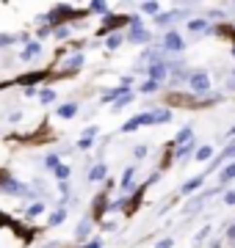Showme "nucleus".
<instances>
[{
  "label": "nucleus",
  "instance_id": "f257e3e1",
  "mask_svg": "<svg viewBox=\"0 0 235 248\" xmlns=\"http://www.w3.org/2000/svg\"><path fill=\"white\" fill-rule=\"evenodd\" d=\"M188 86L194 94H205V91H210V78H208V72H194L188 78Z\"/></svg>",
  "mask_w": 235,
  "mask_h": 248
},
{
  "label": "nucleus",
  "instance_id": "f03ea898",
  "mask_svg": "<svg viewBox=\"0 0 235 248\" xmlns=\"http://www.w3.org/2000/svg\"><path fill=\"white\" fill-rule=\"evenodd\" d=\"M141 124H155L152 113H141V116H133V119H130V122H127L125 127H122V133H136V130H138V127H141Z\"/></svg>",
  "mask_w": 235,
  "mask_h": 248
},
{
  "label": "nucleus",
  "instance_id": "7ed1b4c3",
  "mask_svg": "<svg viewBox=\"0 0 235 248\" xmlns=\"http://www.w3.org/2000/svg\"><path fill=\"white\" fill-rule=\"evenodd\" d=\"M163 47L177 53V50H183V47H185V42H183L180 33H166V39H163Z\"/></svg>",
  "mask_w": 235,
  "mask_h": 248
},
{
  "label": "nucleus",
  "instance_id": "20e7f679",
  "mask_svg": "<svg viewBox=\"0 0 235 248\" xmlns=\"http://www.w3.org/2000/svg\"><path fill=\"white\" fill-rule=\"evenodd\" d=\"M166 72H169V63L155 61L152 66H150V80H161V78H166Z\"/></svg>",
  "mask_w": 235,
  "mask_h": 248
},
{
  "label": "nucleus",
  "instance_id": "39448f33",
  "mask_svg": "<svg viewBox=\"0 0 235 248\" xmlns=\"http://www.w3.org/2000/svg\"><path fill=\"white\" fill-rule=\"evenodd\" d=\"M55 113L61 116V119H72V116L78 113V105H75V102H67V105L55 108Z\"/></svg>",
  "mask_w": 235,
  "mask_h": 248
},
{
  "label": "nucleus",
  "instance_id": "423d86ee",
  "mask_svg": "<svg viewBox=\"0 0 235 248\" xmlns=\"http://www.w3.org/2000/svg\"><path fill=\"white\" fill-rule=\"evenodd\" d=\"M105 174H108L105 163H97V166H94V169L89 171V179H91V182H100V179H105Z\"/></svg>",
  "mask_w": 235,
  "mask_h": 248
},
{
  "label": "nucleus",
  "instance_id": "0eeeda50",
  "mask_svg": "<svg viewBox=\"0 0 235 248\" xmlns=\"http://www.w3.org/2000/svg\"><path fill=\"white\" fill-rule=\"evenodd\" d=\"M233 179H235V163H230V166H224V169H221L218 182H221V185H227V182H233Z\"/></svg>",
  "mask_w": 235,
  "mask_h": 248
},
{
  "label": "nucleus",
  "instance_id": "6e6552de",
  "mask_svg": "<svg viewBox=\"0 0 235 248\" xmlns=\"http://www.w3.org/2000/svg\"><path fill=\"white\" fill-rule=\"evenodd\" d=\"M133 17H108V22L102 25V31L100 33H105V31H111V28H119V25H125V22H130Z\"/></svg>",
  "mask_w": 235,
  "mask_h": 248
},
{
  "label": "nucleus",
  "instance_id": "1a4fd4ad",
  "mask_svg": "<svg viewBox=\"0 0 235 248\" xmlns=\"http://www.w3.org/2000/svg\"><path fill=\"white\" fill-rule=\"evenodd\" d=\"M210 157H213V146H199L194 155V160H199V163H208Z\"/></svg>",
  "mask_w": 235,
  "mask_h": 248
},
{
  "label": "nucleus",
  "instance_id": "9d476101",
  "mask_svg": "<svg viewBox=\"0 0 235 248\" xmlns=\"http://www.w3.org/2000/svg\"><path fill=\"white\" fill-rule=\"evenodd\" d=\"M39 53H42V45H39V42H31V45L22 50V58L28 61V58H34V55H39Z\"/></svg>",
  "mask_w": 235,
  "mask_h": 248
},
{
  "label": "nucleus",
  "instance_id": "9b49d317",
  "mask_svg": "<svg viewBox=\"0 0 235 248\" xmlns=\"http://www.w3.org/2000/svg\"><path fill=\"white\" fill-rule=\"evenodd\" d=\"M64 221H67V210L61 207V210H55V213L50 215V221L47 223H50V226H58V223H64Z\"/></svg>",
  "mask_w": 235,
  "mask_h": 248
},
{
  "label": "nucleus",
  "instance_id": "f8f14e48",
  "mask_svg": "<svg viewBox=\"0 0 235 248\" xmlns=\"http://www.w3.org/2000/svg\"><path fill=\"white\" fill-rule=\"evenodd\" d=\"M202 179H205V174H202V177H194V179H188V182L183 185V193H191V190H197V187L202 185Z\"/></svg>",
  "mask_w": 235,
  "mask_h": 248
},
{
  "label": "nucleus",
  "instance_id": "ddd939ff",
  "mask_svg": "<svg viewBox=\"0 0 235 248\" xmlns=\"http://www.w3.org/2000/svg\"><path fill=\"white\" fill-rule=\"evenodd\" d=\"M133 177H136V169H127L125 174H122V190H127V187L133 185Z\"/></svg>",
  "mask_w": 235,
  "mask_h": 248
},
{
  "label": "nucleus",
  "instance_id": "4468645a",
  "mask_svg": "<svg viewBox=\"0 0 235 248\" xmlns=\"http://www.w3.org/2000/svg\"><path fill=\"white\" fill-rule=\"evenodd\" d=\"M42 213H45V204L42 202H36V204L28 207V218H36V215H42Z\"/></svg>",
  "mask_w": 235,
  "mask_h": 248
},
{
  "label": "nucleus",
  "instance_id": "2eb2a0df",
  "mask_svg": "<svg viewBox=\"0 0 235 248\" xmlns=\"http://www.w3.org/2000/svg\"><path fill=\"white\" fill-rule=\"evenodd\" d=\"M191 127H185V130H180V133H177V146H183V143H188L191 141Z\"/></svg>",
  "mask_w": 235,
  "mask_h": 248
},
{
  "label": "nucleus",
  "instance_id": "dca6fc26",
  "mask_svg": "<svg viewBox=\"0 0 235 248\" xmlns=\"http://www.w3.org/2000/svg\"><path fill=\"white\" fill-rule=\"evenodd\" d=\"M188 152H194V141H188V143H183L180 149L174 152V157L180 160V157H185V155H188Z\"/></svg>",
  "mask_w": 235,
  "mask_h": 248
},
{
  "label": "nucleus",
  "instance_id": "f3484780",
  "mask_svg": "<svg viewBox=\"0 0 235 248\" xmlns=\"http://www.w3.org/2000/svg\"><path fill=\"white\" fill-rule=\"evenodd\" d=\"M81 66H83V55H72L67 61V69H81Z\"/></svg>",
  "mask_w": 235,
  "mask_h": 248
},
{
  "label": "nucleus",
  "instance_id": "a211bd4d",
  "mask_svg": "<svg viewBox=\"0 0 235 248\" xmlns=\"http://www.w3.org/2000/svg\"><path fill=\"white\" fill-rule=\"evenodd\" d=\"M42 78H45V72H34V75H25V78H19V83H39Z\"/></svg>",
  "mask_w": 235,
  "mask_h": 248
},
{
  "label": "nucleus",
  "instance_id": "6ab92c4d",
  "mask_svg": "<svg viewBox=\"0 0 235 248\" xmlns=\"http://www.w3.org/2000/svg\"><path fill=\"white\" fill-rule=\"evenodd\" d=\"M152 119H155V124H158V122H169V119H172V113H169V110H155Z\"/></svg>",
  "mask_w": 235,
  "mask_h": 248
},
{
  "label": "nucleus",
  "instance_id": "aec40b11",
  "mask_svg": "<svg viewBox=\"0 0 235 248\" xmlns=\"http://www.w3.org/2000/svg\"><path fill=\"white\" fill-rule=\"evenodd\" d=\"M94 213H97V218L105 213V196H97V202H94Z\"/></svg>",
  "mask_w": 235,
  "mask_h": 248
},
{
  "label": "nucleus",
  "instance_id": "412c9836",
  "mask_svg": "<svg viewBox=\"0 0 235 248\" xmlns=\"http://www.w3.org/2000/svg\"><path fill=\"white\" fill-rule=\"evenodd\" d=\"M53 174H55V179H61V182H64V179H69V169H67V166H58Z\"/></svg>",
  "mask_w": 235,
  "mask_h": 248
},
{
  "label": "nucleus",
  "instance_id": "4be33fe9",
  "mask_svg": "<svg viewBox=\"0 0 235 248\" xmlns=\"http://www.w3.org/2000/svg\"><path fill=\"white\" fill-rule=\"evenodd\" d=\"M141 91H144V94H152V91H158V80H147L144 86H141Z\"/></svg>",
  "mask_w": 235,
  "mask_h": 248
},
{
  "label": "nucleus",
  "instance_id": "5701e85b",
  "mask_svg": "<svg viewBox=\"0 0 235 248\" xmlns=\"http://www.w3.org/2000/svg\"><path fill=\"white\" fill-rule=\"evenodd\" d=\"M105 45H108V47H111V50H117V47H119V45H122V36H119V33H114V36H108V42H105Z\"/></svg>",
  "mask_w": 235,
  "mask_h": 248
},
{
  "label": "nucleus",
  "instance_id": "b1692460",
  "mask_svg": "<svg viewBox=\"0 0 235 248\" xmlns=\"http://www.w3.org/2000/svg\"><path fill=\"white\" fill-rule=\"evenodd\" d=\"M127 102H130V94H125V97H119L117 102H114V110H122V108H125Z\"/></svg>",
  "mask_w": 235,
  "mask_h": 248
},
{
  "label": "nucleus",
  "instance_id": "393cba45",
  "mask_svg": "<svg viewBox=\"0 0 235 248\" xmlns=\"http://www.w3.org/2000/svg\"><path fill=\"white\" fill-rule=\"evenodd\" d=\"M147 152H150V149H147L144 143H141V146H136V149H133V155H136V160H144V157H147Z\"/></svg>",
  "mask_w": 235,
  "mask_h": 248
},
{
  "label": "nucleus",
  "instance_id": "a878e982",
  "mask_svg": "<svg viewBox=\"0 0 235 248\" xmlns=\"http://www.w3.org/2000/svg\"><path fill=\"white\" fill-rule=\"evenodd\" d=\"M174 17H177V14H161V17L155 19V22H158V25H169V22H172Z\"/></svg>",
  "mask_w": 235,
  "mask_h": 248
},
{
  "label": "nucleus",
  "instance_id": "bb28decb",
  "mask_svg": "<svg viewBox=\"0 0 235 248\" xmlns=\"http://www.w3.org/2000/svg\"><path fill=\"white\" fill-rule=\"evenodd\" d=\"M205 25H208L205 19H194V22H188V28H191V31H205Z\"/></svg>",
  "mask_w": 235,
  "mask_h": 248
},
{
  "label": "nucleus",
  "instance_id": "cd10ccee",
  "mask_svg": "<svg viewBox=\"0 0 235 248\" xmlns=\"http://www.w3.org/2000/svg\"><path fill=\"white\" fill-rule=\"evenodd\" d=\"M89 226H91V223H89V221H83V223H81V226H78V237H81V240H83V237H86V234H89Z\"/></svg>",
  "mask_w": 235,
  "mask_h": 248
},
{
  "label": "nucleus",
  "instance_id": "c85d7f7f",
  "mask_svg": "<svg viewBox=\"0 0 235 248\" xmlns=\"http://www.w3.org/2000/svg\"><path fill=\"white\" fill-rule=\"evenodd\" d=\"M208 234H210V229H208V226H205L202 232H197V237H194V246H199V243H202V240L208 237Z\"/></svg>",
  "mask_w": 235,
  "mask_h": 248
},
{
  "label": "nucleus",
  "instance_id": "c756f323",
  "mask_svg": "<svg viewBox=\"0 0 235 248\" xmlns=\"http://www.w3.org/2000/svg\"><path fill=\"white\" fill-rule=\"evenodd\" d=\"M141 11H147V14H158V3H144Z\"/></svg>",
  "mask_w": 235,
  "mask_h": 248
},
{
  "label": "nucleus",
  "instance_id": "7c9ffc66",
  "mask_svg": "<svg viewBox=\"0 0 235 248\" xmlns=\"http://www.w3.org/2000/svg\"><path fill=\"white\" fill-rule=\"evenodd\" d=\"M11 42H14V36H9V33H0V47L11 45Z\"/></svg>",
  "mask_w": 235,
  "mask_h": 248
},
{
  "label": "nucleus",
  "instance_id": "2f4dec72",
  "mask_svg": "<svg viewBox=\"0 0 235 248\" xmlns=\"http://www.w3.org/2000/svg\"><path fill=\"white\" fill-rule=\"evenodd\" d=\"M233 157H235V143H230L224 149V160H233Z\"/></svg>",
  "mask_w": 235,
  "mask_h": 248
},
{
  "label": "nucleus",
  "instance_id": "473e14b6",
  "mask_svg": "<svg viewBox=\"0 0 235 248\" xmlns=\"http://www.w3.org/2000/svg\"><path fill=\"white\" fill-rule=\"evenodd\" d=\"M47 166H53V171H55L61 163H58V157H55V155H47Z\"/></svg>",
  "mask_w": 235,
  "mask_h": 248
},
{
  "label": "nucleus",
  "instance_id": "72a5a7b5",
  "mask_svg": "<svg viewBox=\"0 0 235 248\" xmlns=\"http://www.w3.org/2000/svg\"><path fill=\"white\" fill-rule=\"evenodd\" d=\"M172 246H174V240H172V237H166V240H161V243H158L155 248H172Z\"/></svg>",
  "mask_w": 235,
  "mask_h": 248
},
{
  "label": "nucleus",
  "instance_id": "f704fd0d",
  "mask_svg": "<svg viewBox=\"0 0 235 248\" xmlns=\"http://www.w3.org/2000/svg\"><path fill=\"white\" fill-rule=\"evenodd\" d=\"M53 99H55L53 91H42V102H53Z\"/></svg>",
  "mask_w": 235,
  "mask_h": 248
},
{
  "label": "nucleus",
  "instance_id": "c9c22d12",
  "mask_svg": "<svg viewBox=\"0 0 235 248\" xmlns=\"http://www.w3.org/2000/svg\"><path fill=\"white\" fill-rule=\"evenodd\" d=\"M224 204H235V190H230V193H224Z\"/></svg>",
  "mask_w": 235,
  "mask_h": 248
},
{
  "label": "nucleus",
  "instance_id": "e433bc0d",
  "mask_svg": "<svg viewBox=\"0 0 235 248\" xmlns=\"http://www.w3.org/2000/svg\"><path fill=\"white\" fill-rule=\"evenodd\" d=\"M91 9H94V11H102V14H105V9H108V6H105V3H91Z\"/></svg>",
  "mask_w": 235,
  "mask_h": 248
},
{
  "label": "nucleus",
  "instance_id": "4c0bfd02",
  "mask_svg": "<svg viewBox=\"0 0 235 248\" xmlns=\"http://www.w3.org/2000/svg\"><path fill=\"white\" fill-rule=\"evenodd\" d=\"M78 146H81V149H89V146H91V138H81V143H78Z\"/></svg>",
  "mask_w": 235,
  "mask_h": 248
},
{
  "label": "nucleus",
  "instance_id": "58836bf2",
  "mask_svg": "<svg viewBox=\"0 0 235 248\" xmlns=\"http://www.w3.org/2000/svg\"><path fill=\"white\" fill-rule=\"evenodd\" d=\"M86 248H102V240H91V243H86Z\"/></svg>",
  "mask_w": 235,
  "mask_h": 248
},
{
  "label": "nucleus",
  "instance_id": "ea45409f",
  "mask_svg": "<svg viewBox=\"0 0 235 248\" xmlns=\"http://www.w3.org/2000/svg\"><path fill=\"white\" fill-rule=\"evenodd\" d=\"M227 237H230V240H235V226H230V229H227Z\"/></svg>",
  "mask_w": 235,
  "mask_h": 248
},
{
  "label": "nucleus",
  "instance_id": "a19ab883",
  "mask_svg": "<svg viewBox=\"0 0 235 248\" xmlns=\"http://www.w3.org/2000/svg\"><path fill=\"white\" fill-rule=\"evenodd\" d=\"M213 248H218V246H213Z\"/></svg>",
  "mask_w": 235,
  "mask_h": 248
}]
</instances>
